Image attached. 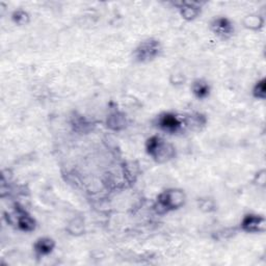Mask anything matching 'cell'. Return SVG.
<instances>
[{"label": "cell", "instance_id": "12", "mask_svg": "<svg viewBox=\"0 0 266 266\" xmlns=\"http://www.w3.org/2000/svg\"><path fill=\"white\" fill-rule=\"evenodd\" d=\"M28 15L24 11H17L13 14V20L19 25H24L28 22Z\"/></svg>", "mask_w": 266, "mask_h": 266}, {"label": "cell", "instance_id": "5", "mask_svg": "<svg viewBox=\"0 0 266 266\" xmlns=\"http://www.w3.org/2000/svg\"><path fill=\"white\" fill-rule=\"evenodd\" d=\"M264 218L259 216L249 214L241 221V228L243 231L249 233H257L264 230Z\"/></svg>", "mask_w": 266, "mask_h": 266}, {"label": "cell", "instance_id": "11", "mask_svg": "<svg viewBox=\"0 0 266 266\" xmlns=\"http://www.w3.org/2000/svg\"><path fill=\"white\" fill-rule=\"evenodd\" d=\"M125 123H126V121H125V116L123 115L116 113L108 117L107 126H109L112 129L119 130L124 127Z\"/></svg>", "mask_w": 266, "mask_h": 266}, {"label": "cell", "instance_id": "10", "mask_svg": "<svg viewBox=\"0 0 266 266\" xmlns=\"http://www.w3.org/2000/svg\"><path fill=\"white\" fill-rule=\"evenodd\" d=\"M191 90H193V93L199 99H205L210 93V87L208 83H205L203 80L195 81L193 83V86H191Z\"/></svg>", "mask_w": 266, "mask_h": 266}, {"label": "cell", "instance_id": "6", "mask_svg": "<svg viewBox=\"0 0 266 266\" xmlns=\"http://www.w3.org/2000/svg\"><path fill=\"white\" fill-rule=\"evenodd\" d=\"M212 31L214 33L217 34L218 36H221V38H229L232 33H233V25L230 21H229L227 18H217L212 22L211 24Z\"/></svg>", "mask_w": 266, "mask_h": 266}, {"label": "cell", "instance_id": "1", "mask_svg": "<svg viewBox=\"0 0 266 266\" xmlns=\"http://www.w3.org/2000/svg\"><path fill=\"white\" fill-rule=\"evenodd\" d=\"M147 152L158 162H165L174 157L175 149L171 146L167 145L164 139L158 136H152L148 139Z\"/></svg>", "mask_w": 266, "mask_h": 266}, {"label": "cell", "instance_id": "4", "mask_svg": "<svg viewBox=\"0 0 266 266\" xmlns=\"http://www.w3.org/2000/svg\"><path fill=\"white\" fill-rule=\"evenodd\" d=\"M184 125L183 121L179 116H177L174 114L166 113L162 114L157 117V126L164 131H166L168 133H175L181 130L182 126Z\"/></svg>", "mask_w": 266, "mask_h": 266}, {"label": "cell", "instance_id": "7", "mask_svg": "<svg viewBox=\"0 0 266 266\" xmlns=\"http://www.w3.org/2000/svg\"><path fill=\"white\" fill-rule=\"evenodd\" d=\"M17 218H18V226L21 229V230L23 231H33L34 229V220L33 218L31 217V216H28V214L23 210L21 209L20 207L17 208Z\"/></svg>", "mask_w": 266, "mask_h": 266}, {"label": "cell", "instance_id": "8", "mask_svg": "<svg viewBox=\"0 0 266 266\" xmlns=\"http://www.w3.org/2000/svg\"><path fill=\"white\" fill-rule=\"evenodd\" d=\"M55 247V243L50 238H40L34 243V250L39 256H45L52 252Z\"/></svg>", "mask_w": 266, "mask_h": 266}, {"label": "cell", "instance_id": "2", "mask_svg": "<svg viewBox=\"0 0 266 266\" xmlns=\"http://www.w3.org/2000/svg\"><path fill=\"white\" fill-rule=\"evenodd\" d=\"M184 200L185 196L182 190H166L158 197L156 210L159 213H166L169 210L177 209L183 205Z\"/></svg>", "mask_w": 266, "mask_h": 266}, {"label": "cell", "instance_id": "13", "mask_svg": "<svg viewBox=\"0 0 266 266\" xmlns=\"http://www.w3.org/2000/svg\"><path fill=\"white\" fill-rule=\"evenodd\" d=\"M254 96L256 98L264 99L265 98V80H261L260 83H258L255 90H254Z\"/></svg>", "mask_w": 266, "mask_h": 266}, {"label": "cell", "instance_id": "3", "mask_svg": "<svg viewBox=\"0 0 266 266\" xmlns=\"http://www.w3.org/2000/svg\"><path fill=\"white\" fill-rule=\"evenodd\" d=\"M160 44L158 41L148 40L143 42L135 49V58L140 63H146L154 60L160 52Z\"/></svg>", "mask_w": 266, "mask_h": 266}, {"label": "cell", "instance_id": "9", "mask_svg": "<svg viewBox=\"0 0 266 266\" xmlns=\"http://www.w3.org/2000/svg\"><path fill=\"white\" fill-rule=\"evenodd\" d=\"M180 11L184 19L193 20L198 17V15L201 12L200 7L196 5V3H187L182 2L180 4Z\"/></svg>", "mask_w": 266, "mask_h": 266}]
</instances>
